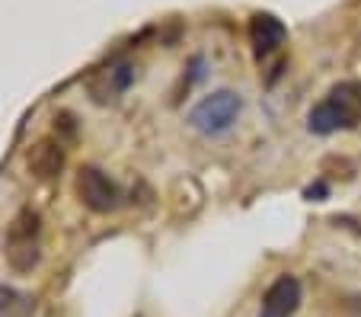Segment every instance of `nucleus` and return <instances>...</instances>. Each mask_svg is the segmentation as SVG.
Returning <instances> with one entry per match:
<instances>
[{"mask_svg": "<svg viewBox=\"0 0 361 317\" xmlns=\"http://www.w3.org/2000/svg\"><path fill=\"white\" fill-rule=\"evenodd\" d=\"M64 167V148L61 141L42 138L39 145L29 151V170L35 173L39 179H55Z\"/></svg>", "mask_w": 361, "mask_h": 317, "instance_id": "0eeeda50", "label": "nucleus"}, {"mask_svg": "<svg viewBox=\"0 0 361 317\" xmlns=\"http://www.w3.org/2000/svg\"><path fill=\"white\" fill-rule=\"evenodd\" d=\"M307 128L314 135H333V131L361 128V80H342L317 103L307 116Z\"/></svg>", "mask_w": 361, "mask_h": 317, "instance_id": "f257e3e1", "label": "nucleus"}, {"mask_svg": "<svg viewBox=\"0 0 361 317\" xmlns=\"http://www.w3.org/2000/svg\"><path fill=\"white\" fill-rule=\"evenodd\" d=\"M42 218L35 208H23L7 231V263L16 273H29L42 256Z\"/></svg>", "mask_w": 361, "mask_h": 317, "instance_id": "f03ea898", "label": "nucleus"}, {"mask_svg": "<svg viewBox=\"0 0 361 317\" xmlns=\"http://www.w3.org/2000/svg\"><path fill=\"white\" fill-rule=\"evenodd\" d=\"M35 301L16 289L0 285V317H32Z\"/></svg>", "mask_w": 361, "mask_h": 317, "instance_id": "6e6552de", "label": "nucleus"}, {"mask_svg": "<svg viewBox=\"0 0 361 317\" xmlns=\"http://www.w3.org/2000/svg\"><path fill=\"white\" fill-rule=\"evenodd\" d=\"M77 199L90 208V212H112L122 202V189H118L116 179H109L99 167H80L74 179Z\"/></svg>", "mask_w": 361, "mask_h": 317, "instance_id": "20e7f679", "label": "nucleus"}, {"mask_svg": "<svg viewBox=\"0 0 361 317\" xmlns=\"http://www.w3.org/2000/svg\"><path fill=\"white\" fill-rule=\"evenodd\" d=\"M240 109H243V100L233 93V90H218L212 97H204L195 109L189 112L192 128H198L202 135H221L237 122Z\"/></svg>", "mask_w": 361, "mask_h": 317, "instance_id": "7ed1b4c3", "label": "nucleus"}, {"mask_svg": "<svg viewBox=\"0 0 361 317\" xmlns=\"http://www.w3.org/2000/svg\"><path fill=\"white\" fill-rule=\"evenodd\" d=\"M300 308V282L294 276H279L262 295L259 317H294Z\"/></svg>", "mask_w": 361, "mask_h": 317, "instance_id": "39448f33", "label": "nucleus"}, {"mask_svg": "<svg viewBox=\"0 0 361 317\" xmlns=\"http://www.w3.org/2000/svg\"><path fill=\"white\" fill-rule=\"evenodd\" d=\"M250 42H252V49H256V55L266 58L288 42V26L275 13H252L250 16Z\"/></svg>", "mask_w": 361, "mask_h": 317, "instance_id": "423d86ee", "label": "nucleus"}, {"mask_svg": "<svg viewBox=\"0 0 361 317\" xmlns=\"http://www.w3.org/2000/svg\"><path fill=\"white\" fill-rule=\"evenodd\" d=\"M323 193H326V186H323V183H317V186L307 189V196H310V199H314V196H323Z\"/></svg>", "mask_w": 361, "mask_h": 317, "instance_id": "1a4fd4ad", "label": "nucleus"}]
</instances>
